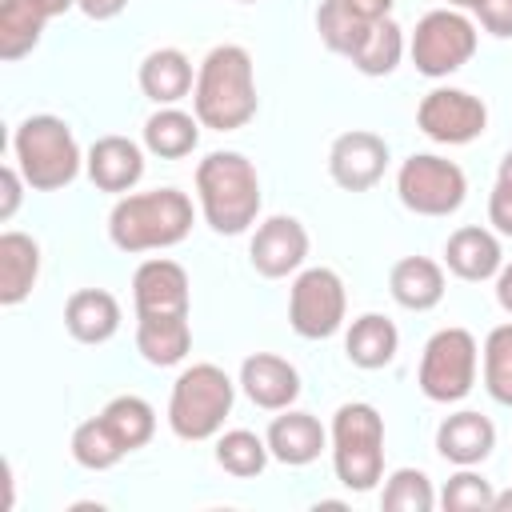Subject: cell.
I'll return each instance as SVG.
<instances>
[{
  "mask_svg": "<svg viewBox=\"0 0 512 512\" xmlns=\"http://www.w3.org/2000/svg\"><path fill=\"white\" fill-rule=\"evenodd\" d=\"M136 316H184L188 312V272L176 260L152 256L132 276Z\"/></svg>",
  "mask_w": 512,
  "mask_h": 512,
  "instance_id": "5bb4252c",
  "label": "cell"
},
{
  "mask_svg": "<svg viewBox=\"0 0 512 512\" xmlns=\"http://www.w3.org/2000/svg\"><path fill=\"white\" fill-rule=\"evenodd\" d=\"M12 152H16V168L24 172L28 188H36V192H56V188L72 184L80 172V144H76L72 128L48 112L28 116L16 128Z\"/></svg>",
  "mask_w": 512,
  "mask_h": 512,
  "instance_id": "5b68a950",
  "label": "cell"
},
{
  "mask_svg": "<svg viewBox=\"0 0 512 512\" xmlns=\"http://www.w3.org/2000/svg\"><path fill=\"white\" fill-rule=\"evenodd\" d=\"M236 400V384L216 364H192L176 376L168 400V428L180 440H212Z\"/></svg>",
  "mask_w": 512,
  "mask_h": 512,
  "instance_id": "8992f818",
  "label": "cell"
},
{
  "mask_svg": "<svg viewBox=\"0 0 512 512\" xmlns=\"http://www.w3.org/2000/svg\"><path fill=\"white\" fill-rule=\"evenodd\" d=\"M436 448L444 460L460 464V468H472L480 460H488V452L496 448V428L488 416L464 408V412H452L440 420L436 428Z\"/></svg>",
  "mask_w": 512,
  "mask_h": 512,
  "instance_id": "ffe728a7",
  "label": "cell"
},
{
  "mask_svg": "<svg viewBox=\"0 0 512 512\" xmlns=\"http://www.w3.org/2000/svg\"><path fill=\"white\" fill-rule=\"evenodd\" d=\"M352 8H360L364 16H388L392 12V0H348Z\"/></svg>",
  "mask_w": 512,
  "mask_h": 512,
  "instance_id": "60d3db41",
  "label": "cell"
},
{
  "mask_svg": "<svg viewBox=\"0 0 512 512\" xmlns=\"http://www.w3.org/2000/svg\"><path fill=\"white\" fill-rule=\"evenodd\" d=\"M396 192H400V204L416 216H448L464 204L468 176L460 164H452L436 152H416L400 164Z\"/></svg>",
  "mask_w": 512,
  "mask_h": 512,
  "instance_id": "ba28073f",
  "label": "cell"
},
{
  "mask_svg": "<svg viewBox=\"0 0 512 512\" xmlns=\"http://www.w3.org/2000/svg\"><path fill=\"white\" fill-rule=\"evenodd\" d=\"M348 312L344 280L332 268H304L288 292V324L304 340H328L340 332Z\"/></svg>",
  "mask_w": 512,
  "mask_h": 512,
  "instance_id": "30bf717a",
  "label": "cell"
},
{
  "mask_svg": "<svg viewBox=\"0 0 512 512\" xmlns=\"http://www.w3.org/2000/svg\"><path fill=\"white\" fill-rule=\"evenodd\" d=\"M488 224L500 236H512V152L500 160V172H496V184L488 196Z\"/></svg>",
  "mask_w": 512,
  "mask_h": 512,
  "instance_id": "d590c367",
  "label": "cell"
},
{
  "mask_svg": "<svg viewBox=\"0 0 512 512\" xmlns=\"http://www.w3.org/2000/svg\"><path fill=\"white\" fill-rule=\"evenodd\" d=\"M64 328L80 344H104L120 328V304L104 288H80L64 304Z\"/></svg>",
  "mask_w": 512,
  "mask_h": 512,
  "instance_id": "44dd1931",
  "label": "cell"
},
{
  "mask_svg": "<svg viewBox=\"0 0 512 512\" xmlns=\"http://www.w3.org/2000/svg\"><path fill=\"white\" fill-rule=\"evenodd\" d=\"M200 212L212 232L240 236L256 224L260 212V176L240 152H208L196 168Z\"/></svg>",
  "mask_w": 512,
  "mask_h": 512,
  "instance_id": "7a4b0ae2",
  "label": "cell"
},
{
  "mask_svg": "<svg viewBox=\"0 0 512 512\" xmlns=\"http://www.w3.org/2000/svg\"><path fill=\"white\" fill-rule=\"evenodd\" d=\"M124 456H128V448L112 436V428L104 424V416H92V420L76 424V432H72V460L80 468L104 472V468H116Z\"/></svg>",
  "mask_w": 512,
  "mask_h": 512,
  "instance_id": "f546056e",
  "label": "cell"
},
{
  "mask_svg": "<svg viewBox=\"0 0 512 512\" xmlns=\"http://www.w3.org/2000/svg\"><path fill=\"white\" fill-rule=\"evenodd\" d=\"M416 124L436 144H472L488 128V108L464 88H432L416 108Z\"/></svg>",
  "mask_w": 512,
  "mask_h": 512,
  "instance_id": "8fae6325",
  "label": "cell"
},
{
  "mask_svg": "<svg viewBox=\"0 0 512 512\" xmlns=\"http://www.w3.org/2000/svg\"><path fill=\"white\" fill-rule=\"evenodd\" d=\"M432 504H436V492L420 468H396L380 492V508L388 512H432Z\"/></svg>",
  "mask_w": 512,
  "mask_h": 512,
  "instance_id": "836d02e7",
  "label": "cell"
},
{
  "mask_svg": "<svg viewBox=\"0 0 512 512\" xmlns=\"http://www.w3.org/2000/svg\"><path fill=\"white\" fill-rule=\"evenodd\" d=\"M492 500H496V488L472 468H460L456 476H448L440 492L444 512H492Z\"/></svg>",
  "mask_w": 512,
  "mask_h": 512,
  "instance_id": "e575fe53",
  "label": "cell"
},
{
  "mask_svg": "<svg viewBox=\"0 0 512 512\" xmlns=\"http://www.w3.org/2000/svg\"><path fill=\"white\" fill-rule=\"evenodd\" d=\"M384 168H388V144L368 128H352L336 136L328 148V172L344 192H368L372 184H380Z\"/></svg>",
  "mask_w": 512,
  "mask_h": 512,
  "instance_id": "7c38bea8",
  "label": "cell"
},
{
  "mask_svg": "<svg viewBox=\"0 0 512 512\" xmlns=\"http://www.w3.org/2000/svg\"><path fill=\"white\" fill-rule=\"evenodd\" d=\"M496 300H500V308L512 316V264H504V268L496 272Z\"/></svg>",
  "mask_w": 512,
  "mask_h": 512,
  "instance_id": "ab89813d",
  "label": "cell"
},
{
  "mask_svg": "<svg viewBox=\"0 0 512 512\" xmlns=\"http://www.w3.org/2000/svg\"><path fill=\"white\" fill-rule=\"evenodd\" d=\"M24 172L20 168H0V220H12V212L20 208L24 196Z\"/></svg>",
  "mask_w": 512,
  "mask_h": 512,
  "instance_id": "74e56055",
  "label": "cell"
},
{
  "mask_svg": "<svg viewBox=\"0 0 512 512\" xmlns=\"http://www.w3.org/2000/svg\"><path fill=\"white\" fill-rule=\"evenodd\" d=\"M332 468L352 492H372L384 480V416L364 404H340L332 416Z\"/></svg>",
  "mask_w": 512,
  "mask_h": 512,
  "instance_id": "277c9868",
  "label": "cell"
},
{
  "mask_svg": "<svg viewBox=\"0 0 512 512\" xmlns=\"http://www.w3.org/2000/svg\"><path fill=\"white\" fill-rule=\"evenodd\" d=\"M240 388L244 396L264 412H284L300 396V372L272 352H252L240 364Z\"/></svg>",
  "mask_w": 512,
  "mask_h": 512,
  "instance_id": "2e32d148",
  "label": "cell"
},
{
  "mask_svg": "<svg viewBox=\"0 0 512 512\" xmlns=\"http://www.w3.org/2000/svg\"><path fill=\"white\" fill-rule=\"evenodd\" d=\"M268 452L288 464V468H304L312 464L324 448H328V432L324 424L312 416V412H300V408H284L272 424H268Z\"/></svg>",
  "mask_w": 512,
  "mask_h": 512,
  "instance_id": "e0dca14e",
  "label": "cell"
},
{
  "mask_svg": "<svg viewBox=\"0 0 512 512\" xmlns=\"http://www.w3.org/2000/svg\"><path fill=\"white\" fill-rule=\"evenodd\" d=\"M400 56H404V32H400V24L392 16H380L372 24V32L364 36V44L356 48L352 64L364 76H388L400 64Z\"/></svg>",
  "mask_w": 512,
  "mask_h": 512,
  "instance_id": "4dcf8cb0",
  "label": "cell"
},
{
  "mask_svg": "<svg viewBox=\"0 0 512 512\" xmlns=\"http://www.w3.org/2000/svg\"><path fill=\"white\" fill-rule=\"evenodd\" d=\"M304 256H308V232L296 216H268L256 228L252 244H248L252 268L268 280H280V276L296 272L304 264Z\"/></svg>",
  "mask_w": 512,
  "mask_h": 512,
  "instance_id": "4fadbf2b",
  "label": "cell"
},
{
  "mask_svg": "<svg viewBox=\"0 0 512 512\" xmlns=\"http://www.w3.org/2000/svg\"><path fill=\"white\" fill-rule=\"evenodd\" d=\"M472 12L480 16L484 32H492V36H500V40L512 36V0H476Z\"/></svg>",
  "mask_w": 512,
  "mask_h": 512,
  "instance_id": "8d00e7d4",
  "label": "cell"
},
{
  "mask_svg": "<svg viewBox=\"0 0 512 512\" xmlns=\"http://www.w3.org/2000/svg\"><path fill=\"white\" fill-rule=\"evenodd\" d=\"M388 288H392V300L408 312H428L444 300V268L428 256H404L392 264V276H388Z\"/></svg>",
  "mask_w": 512,
  "mask_h": 512,
  "instance_id": "603a6c76",
  "label": "cell"
},
{
  "mask_svg": "<svg viewBox=\"0 0 512 512\" xmlns=\"http://www.w3.org/2000/svg\"><path fill=\"white\" fill-rule=\"evenodd\" d=\"M196 140H200V120L188 116V112H180V108H172V104H164L160 112H152L148 124H144V148L152 156H160V160L188 156L196 148Z\"/></svg>",
  "mask_w": 512,
  "mask_h": 512,
  "instance_id": "4316f807",
  "label": "cell"
},
{
  "mask_svg": "<svg viewBox=\"0 0 512 512\" xmlns=\"http://www.w3.org/2000/svg\"><path fill=\"white\" fill-rule=\"evenodd\" d=\"M136 348L156 368L180 364L188 356V348H192L188 312L184 316H136Z\"/></svg>",
  "mask_w": 512,
  "mask_h": 512,
  "instance_id": "cb8c5ba5",
  "label": "cell"
},
{
  "mask_svg": "<svg viewBox=\"0 0 512 512\" xmlns=\"http://www.w3.org/2000/svg\"><path fill=\"white\" fill-rule=\"evenodd\" d=\"M240 4H256V0H240Z\"/></svg>",
  "mask_w": 512,
  "mask_h": 512,
  "instance_id": "ee69618b",
  "label": "cell"
},
{
  "mask_svg": "<svg viewBox=\"0 0 512 512\" xmlns=\"http://www.w3.org/2000/svg\"><path fill=\"white\" fill-rule=\"evenodd\" d=\"M100 416H104V424L112 428V436H116L128 452L144 448V444L152 440V432H156V408H152L144 396H116V400L104 404Z\"/></svg>",
  "mask_w": 512,
  "mask_h": 512,
  "instance_id": "f1b7e54d",
  "label": "cell"
},
{
  "mask_svg": "<svg viewBox=\"0 0 512 512\" xmlns=\"http://www.w3.org/2000/svg\"><path fill=\"white\" fill-rule=\"evenodd\" d=\"M444 264L452 276L468 280V284H480V280H492L500 268H504V252H500V240L488 232V228H476V224H464L448 236L444 244Z\"/></svg>",
  "mask_w": 512,
  "mask_h": 512,
  "instance_id": "d6986e66",
  "label": "cell"
},
{
  "mask_svg": "<svg viewBox=\"0 0 512 512\" xmlns=\"http://www.w3.org/2000/svg\"><path fill=\"white\" fill-rule=\"evenodd\" d=\"M36 276H40V244L28 232H4L0 236V304L4 308L24 304Z\"/></svg>",
  "mask_w": 512,
  "mask_h": 512,
  "instance_id": "7402d4cb",
  "label": "cell"
},
{
  "mask_svg": "<svg viewBox=\"0 0 512 512\" xmlns=\"http://www.w3.org/2000/svg\"><path fill=\"white\" fill-rule=\"evenodd\" d=\"M256 72L252 56L240 44H220L204 56L192 88V108L204 128L236 132L256 116Z\"/></svg>",
  "mask_w": 512,
  "mask_h": 512,
  "instance_id": "6da1fadb",
  "label": "cell"
},
{
  "mask_svg": "<svg viewBox=\"0 0 512 512\" xmlns=\"http://www.w3.org/2000/svg\"><path fill=\"white\" fill-rule=\"evenodd\" d=\"M476 336L468 328H440L420 356V392L436 404H456L476 384Z\"/></svg>",
  "mask_w": 512,
  "mask_h": 512,
  "instance_id": "52a82bcc",
  "label": "cell"
},
{
  "mask_svg": "<svg viewBox=\"0 0 512 512\" xmlns=\"http://www.w3.org/2000/svg\"><path fill=\"white\" fill-rule=\"evenodd\" d=\"M448 4H456V8H472L476 0H448Z\"/></svg>",
  "mask_w": 512,
  "mask_h": 512,
  "instance_id": "7bdbcfd3",
  "label": "cell"
},
{
  "mask_svg": "<svg viewBox=\"0 0 512 512\" xmlns=\"http://www.w3.org/2000/svg\"><path fill=\"white\" fill-rule=\"evenodd\" d=\"M484 388L496 404L512 408V324H496L484 340Z\"/></svg>",
  "mask_w": 512,
  "mask_h": 512,
  "instance_id": "d6a6232c",
  "label": "cell"
},
{
  "mask_svg": "<svg viewBox=\"0 0 512 512\" xmlns=\"http://www.w3.org/2000/svg\"><path fill=\"white\" fill-rule=\"evenodd\" d=\"M192 232V200L180 188L128 192L108 216V236L120 252L172 248Z\"/></svg>",
  "mask_w": 512,
  "mask_h": 512,
  "instance_id": "3957f363",
  "label": "cell"
},
{
  "mask_svg": "<svg viewBox=\"0 0 512 512\" xmlns=\"http://www.w3.org/2000/svg\"><path fill=\"white\" fill-rule=\"evenodd\" d=\"M492 512H512V488H508V492H496V500H492Z\"/></svg>",
  "mask_w": 512,
  "mask_h": 512,
  "instance_id": "b9f144b4",
  "label": "cell"
},
{
  "mask_svg": "<svg viewBox=\"0 0 512 512\" xmlns=\"http://www.w3.org/2000/svg\"><path fill=\"white\" fill-rule=\"evenodd\" d=\"M268 456H272L268 452V440L256 436V432H248V428H232V432H224L216 440V464L228 476H240V480L260 476L264 464H268Z\"/></svg>",
  "mask_w": 512,
  "mask_h": 512,
  "instance_id": "1f68e13d",
  "label": "cell"
},
{
  "mask_svg": "<svg viewBox=\"0 0 512 512\" xmlns=\"http://www.w3.org/2000/svg\"><path fill=\"white\" fill-rule=\"evenodd\" d=\"M396 344H400V332H396V324H392L388 316H380V312L356 316L352 328H348V336H344L348 360H352L356 368H368V372L392 364Z\"/></svg>",
  "mask_w": 512,
  "mask_h": 512,
  "instance_id": "484cf974",
  "label": "cell"
},
{
  "mask_svg": "<svg viewBox=\"0 0 512 512\" xmlns=\"http://www.w3.org/2000/svg\"><path fill=\"white\" fill-rule=\"evenodd\" d=\"M84 164L100 192H132L144 176V152L128 136H100Z\"/></svg>",
  "mask_w": 512,
  "mask_h": 512,
  "instance_id": "ac0fdd59",
  "label": "cell"
},
{
  "mask_svg": "<svg viewBox=\"0 0 512 512\" xmlns=\"http://www.w3.org/2000/svg\"><path fill=\"white\" fill-rule=\"evenodd\" d=\"M76 0H0V60H20L40 44L52 16H64Z\"/></svg>",
  "mask_w": 512,
  "mask_h": 512,
  "instance_id": "9a60e30c",
  "label": "cell"
},
{
  "mask_svg": "<svg viewBox=\"0 0 512 512\" xmlns=\"http://www.w3.org/2000/svg\"><path fill=\"white\" fill-rule=\"evenodd\" d=\"M192 60L180 48H156L140 64V92L156 104H176L192 92Z\"/></svg>",
  "mask_w": 512,
  "mask_h": 512,
  "instance_id": "d4e9b609",
  "label": "cell"
},
{
  "mask_svg": "<svg viewBox=\"0 0 512 512\" xmlns=\"http://www.w3.org/2000/svg\"><path fill=\"white\" fill-rule=\"evenodd\" d=\"M76 8L84 16H92V20H112V16H120L128 8V0H76Z\"/></svg>",
  "mask_w": 512,
  "mask_h": 512,
  "instance_id": "f35d334b",
  "label": "cell"
},
{
  "mask_svg": "<svg viewBox=\"0 0 512 512\" xmlns=\"http://www.w3.org/2000/svg\"><path fill=\"white\" fill-rule=\"evenodd\" d=\"M380 16H364L360 8H352L348 0H324L320 8H316V32H320V40L332 48V52H340V56H356V48L364 44V36L372 32V24H376Z\"/></svg>",
  "mask_w": 512,
  "mask_h": 512,
  "instance_id": "83f0119b",
  "label": "cell"
},
{
  "mask_svg": "<svg viewBox=\"0 0 512 512\" xmlns=\"http://www.w3.org/2000/svg\"><path fill=\"white\" fill-rule=\"evenodd\" d=\"M476 56V24L456 8H436L420 16L412 32V64L420 76L440 80L456 68H464Z\"/></svg>",
  "mask_w": 512,
  "mask_h": 512,
  "instance_id": "9c48e42d",
  "label": "cell"
}]
</instances>
